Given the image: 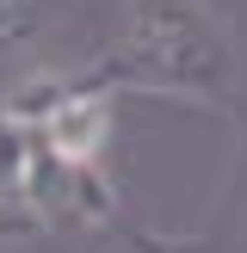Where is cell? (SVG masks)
Segmentation results:
<instances>
[{
	"label": "cell",
	"instance_id": "6da1fadb",
	"mask_svg": "<svg viewBox=\"0 0 247 253\" xmlns=\"http://www.w3.org/2000/svg\"><path fill=\"white\" fill-rule=\"evenodd\" d=\"M216 253H247V142L235 155V179L222 192V216H216Z\"/></svg>",
	"mask_w": 247,
	"mask_h": 253
},
{
	"label": "cell",
	"instance_id": "7a4b0ae2",
	"mask_svg": "<svg viewBox=\"0 0 247 253\" xmlns=\"http://www.w3.org/2000/svg\"><path fill=\"white\" fill-rule=\"evenodd\" d=\"M37 253H81V247H37Z\"/></svg>",
	"mask_w": 247,
	"mask_h": 253
}]
</instances>
